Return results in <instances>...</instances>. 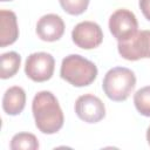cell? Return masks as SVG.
I'll return each instance as SVG.
<instances>
[{
	"mask_svg": "<svg viewBox=\"0 0 150 150\" xmlns=\"http://www.w3.org/2000/svg\"><path fill=\"white\" fill-rule=\"evenodd\" d=\"M1 1H11V0H1Z\"/></svg>",
	"mask_w": 150,
	"mask_h": 150,
	"instance_id": "ac0fdd59",
	"label": "cell"
},
{
	"mask_svg": "<svg viewBox=\"0 0 150 150\" xmlns=\"http://www.w3.org/2000/svg\"><path fill=\"white\" fill-rule=\"evenodd\" d=\"M60 75L75 87H86L94 82L97 76V67L81 55L71 54L62 60Z\"/></svg>",
	"mask_w": 150,
	"mask_h": 150,
	"instance_id": "7a4b0ae2",
	"label": "cell"
},
{
	"mask_svg": "<svg viewBox=\"0 0 150 150\" xmlns=\"http://www.w3.org/2000/svg\"><path fill=\"white\" fill-rule=\"evenodd\" d=\"M12 150H36L39 149V142L33 134L29 132H19L13 136L11 141Z\"/></svg>",
	"mask_w": 150,
	"mask_h": 150,
	"instance_id": "4fadbf2b",
	"label": "cell"
},
{
	"mask_svg": "<svg viewBox=\"0 0 150 150\" xmlns=\"http://www.w3.org/2000/svg\"><path fill=\"white\" fill-rule=\"evenodd\" d=\"M19 36V28L16 15L12 11H0V46L6 47L16 41Z\"/></svg>",
	"mask_w": 150,
	"mask_h": 150,
	"instance_id": "30bf717a",
	"label": "cell"
},
{
	"mask_svg": "<svg viewBox=\"0 0 150 150\" xmlns=\"http://www.w3.org/2000/svg\"><path fill=\"white\" fill-rule=\"evenodd\" d=\"M71 38L77 47L82 49H93L101 45L103 40V32L96 22L82 21L73 29Z\"/></svg>",
	"mask_w": 150,
	"mask_h": 150,
	"instance_id": "52a82bcc",
	"label": "cell"
},
{
	"mask_svg": "<svg viewBox=\"0 0 150 150\" xmlns=\"http://www.w3.org/2000/svg\"><path fill=\"white\" fill-rule=\"evenodd\" d=\"M26 104V93L21 87L14 86L6 90L2 97V109L6 114L19 115Z\"/></svg>",
	"mask_w": 150,
	"mask_h": 150,
	"instance_id": "8fae6325",
	"label": "cell"
},
{
	"mask_svg": "<svg viewBox=\"0 0 150 150\" xmlns=\"http://www.w3.org/2000/svg\"><path fill=\"white\" fill-rule=\"evenodd\" d=\"M109 29L118 41H127L137 33L138 22L132 12L125 8L115 11L109 19Z\"/></svg>",
	"mask_w": 150,
	"mask_h": 150,
	"instance_id": "8992f818",
	"label": "cell"
},
{
	"mask_svg": "<svg viewBox=\"0 0 150 150\" xmlns=\"http://www.w3.org/2000/svg\"><path fill=\"white\" fill-rule=\"evenodd\" d=\"M55 68L54 57L45 52L30 54L25 64L26 75L35 82H45L53 76Z\"/></svg>",
	"mask_w": 150,
	"mask_h": 150,
	"instance_id": "5b68a950",
	"label": "cell"
},
{
	"mask_svg": "<svg viewBox=\"0 0 150 150\" xmlns=\"http://www.w3.org/2000/svg\"><path fill=\"white\" fill-rule=\"evenodd\" d=\"M146 141H148V143L150 145V127L148 128V131H146Z\"/></svg>",
	"mask_w": 150,
	"mask_h": 150,
	"instance_id": "e0dca14e",
	"label": "cell"
},
{
	"mask_svg": "<svg viewBox=\"0 0 150 150\" xmlns=\"http://www.w3.org/2000/svg\"><path fill=\"white\" fill-rule=\"evenodd\" d=\"M64 33V22L56 14H47L36 23V34L43 41H56Z\"/></svg>",
	"mask_w": 150,
	"mask_h": 150,
	"instance_id": "9c48e42d",
	"label": "cell"
},
{
	"mask_svg": "<svg viewBox=\"0 0 150 150\" xmlns=\"http://www.w3.org/2000/svg\"><path fill=\"white\" fill-rule=\"evenodd\" d=\"M21 57L15 52L4 53L1 55V79H9L15 75L20 68Z\"/></svg>",
	"mask_w": 150,
	"mask_h": 150,
	"instance_id": "7c38bea8",
	"label": "cell"
},
{
	"mask_svg": "<svg viewBox=\"0 0 150 150\" xmlns=\"http://www.w3.org/2000/svg\"><path fill=\"white\" fill-rule=\"evenodd\" d=\"M32 111L36 128L47 135L57 132L63 125V112L57 98L50 91L38 93L32 102Z\"/></svg>",
	"mask_w": 150,
	"mask_h": 150,
	"instance_id": "6da1fadb",
	"label": "cell"
},
{
	"mask_svg": "<svg viewBox=\"0 0 150 150\" xmlns=\"http://www.w3.org/2000/svg\"><path fill=\"white\" fill-rule=\"evenodd\" d=\"M75 112L87 123H97L105 116L103 102L93 94H84L75 102Z\"/></svg>",
	"mask_w": 150,
	"mask_h": 150,
	"instance_id": "ba28073f",
	"label": "cell"
},
{
	"mask_svg": "<svg viewBox=\"0 0 150 150\" xmlns=\"http://www.w3.org/2000/svg\"><path fill=\"white\" fill-rule=\"evenodd\" d=\"M136 84V76L132 70L124 67H115L104 75L102 88L104 94L112 101H125Z\"/></svg>",
	"mask_w": 150,
	"mask_h": 150,
	"instance_id": "3957f363",
	"label": "cell"
},
{
	"mask_svg": "<svg viewBox=\"0 0 150 150\" xmlns=\"http://www.w3.org/2000/svg\"><path fill=\"white\" fill-rule=\"evenodd\" d=\"M134 103L141 115L150 117V86L143 87L135 93Z\"/></svg>",
	"mask_w": 150,
	"mask_h": 150,
	"instance_id": "5bb4252c",
	"label": "cell"
},
{
	"mask_svg": "<svg viewBox=\"0 0 150 150\" xmlns=\"http://www.w3.org/2000/svg\"><path fill=\"white\" fill-rule=\"evenodd\" d=\"M61 7L64 9V12L71 14V15H79L82 14L89 5V0H59Z\"/></svg>",
	"mask_w": 150,
	"mask_h": 150,
	"instance_id": "9a60e30c",
	"label": "cell"
},
{
	"mask_svg": "<svg viewBox=\"0 0 150 150\" xmlns=\"http://www.w3.org/2000/svg\"><path fill=\"white\" fill-rule=\"evenodd\" d=\"M139 8L145 19L150 21V0H139Z\"/></svg>",
	"mask_w": 150,
	"mask_h": 150,
	"instance_id": "2e32d148",
	"label": "cell"
},
{
	"mask_svg": "<svg viewBox=\"0 0 150 150\" xmlns=\"http://www.w3.org/2000/svg\"><path fill=\"white\" fill-rule=\"evenodd\" d=\"M118 53L129 61L150 59V30H137L127 41H118Z\"/></svg>",
	"mask_w": 150,
	"mask_h": 150,
	"instance_id": "277c9868",
	"label": "cell"
}]
</instances>
